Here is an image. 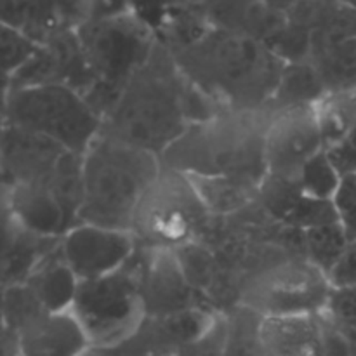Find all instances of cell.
I'll return each mask as SVG.
<instances>
[{
  "mask_svg": "<svg viewBox=\"0 0 356 356\" xmlns=\"http://www.w3.org/2000/svg\"><path fill=\"white\" fill-rule=\"evenodd\" d=\"M264 131V162L268 176L298 179L312 156L325 149L315 106L268 111Z\"/></svg>",
  "mask_w": 356,
  "mask_h": 356,
  "instance_id": "11",
  "label": "cell"
},
{
  "mask_svg": "<svg viewBox=\"0 0 356 356\" xmlns=\"http://www.w3.org/2000/svg\"><path fill=\"white\" fill-rule=\"evenodd\" d=\"M211 222L193 179L162 165L136 211L132 233L139 245L179 249L204 238Z\"/></svg>",
  "mask_w": 356,
  "mask_h": 356,
  "instance_id": "8",
  "label": "cell"
},
{
  "mask_svg": "<svg viewBox=\"0 0 356 356\" xmlns=\"http://www.w3.org/2000/svg\"><path fill=\"white\" fill-rule=\"evenodd\" d=\"M2 124L37 132L79 155L103 131V118L86 96L58 83L3 89Z\"/></svg>",
  "mask_w": 356,
  "mask_h": 356,
  "instance_id": "6",
  "label": "cell"
},
{
  "mask_svg": "<svg viewBox=\"0 0 356 356\" xmlns=\"http://www.w3.org/2000/svg\"><path fill=\"white\" fill-rule=\"evenodd\" d=\"M351 87H355V89H356V80H355V83H353V86H351Z\"/></svg>",
  "mask_w": 356,
  "mask_h": 356,
  "instance_id": "42",
  "label": "cell"
},
{
  "mask_svg": "<svg viewBox=\"0 0 356 356\" xmlns=\"http://www.w3.org/2000/svg\"><path fill=\"white\" fill-rule=\"evenodd\" d=\"M221 110L181 73L172 52L159 40L104 117L101 134L160 156L193 122Z\"/></svg>",
  "mask_w": 356,
  "mask_h": 356,
  "instance_id": "1",
  "label": "cell"
},
{
  "mask_svg": "<svg viewBox=\"0 0 356 356\" xmlns=\"http://www.w3.org/2000/svg\"><path fill=\"white\" fill-rule=\"evenodd\" d=\"M343 176L330 160L327 149H322L305 163L298 176V184L306 197L332 200Z\"/></svg>",
  "mask_w": 356,
  "mask_h": 356,
  "instance_id": "28",
  "label": "cell"
},
{
  "mask_svg": "<svg viewBox=\"0 0 356 356\" xmlns=\"http://www.w3.org/2000/svg\"><path fill=\"white\" fill-rule=\"evenodd\" d=\"M348 243L350 238L339 222H329L302 232V250L306 261L325 275L330 273L334 264L343 256Z\"/></svg>",
  "mask_w": 356,
  "mask_h": 356,
  "instance_id": "27",
  "label": "cell"
},
{
  "mask_svg": "<svg viewBox=\"0 0 356 356\" xmlns=\"http://www.w3.org/2000/svg\"><path fill=\"white\" fill-rule=\"evenodd\" d=\"M263 320L264 316L240 302L225 309V356H263Z\"/></svg>",
  "mask_w": 356,
  "mask_h": 356,
  "instance_id": "26",
  "label": "cell"
},
{
  "mask_svg": "<svg viewBox=\"0 0 356 356\" xmlns=\"http://www.w3.org/2000/svg\"><path fill=\"white\" fill-rule=\"evenodd\" d=\"M264 2H266L271 9L277 10V13L287 16V13L296 6V2H298V0H264Z\"/></svg>",
  "mask_w": 356,
  "mask_h": 356,
  "instance_id": "37",
  "label": "cell"
},
{
  "mask_svg": "<svg viewBox=\"0 0 356 356\" xmlns=\"http://www.w3.org/2000/svg\"><path fill=\"white\" fill-rule=\"evenodd\" d=\"M94 87L86 99L104 120L122 90L159 44L155 28L136 13L87 19L76 26Z\"/></svg>",
  "mask_w": 356,
  "mask_h": 356,
  "instance_id": "5",
  "label": "cell"
},
{
  "mask_svg": "<svg viewBox=\"0 0 356 356\" xmlns=\"http://www.w3.org/2000/svg\"><path fill=\"white\" fill-rule=\"evenodd\" d=\"M42 44L26 35L24 31L2 24L0 30V49H2L3 80L16 75L31 58L38 52Z\"/></svg>",
  "mask_w": 356,
  "mask_h": 356,
  "instance_id": "29",
  "label": "cell"
},
{
  "mask_svg": "<svg viewBox=\"0 0 356 356\" xmlns=\"http://www.w3.org/2000/svg\"><path fill=\"white\" fill-rule=\"evenodd\" d=\"M330 287H356V240L348 243L330 273L327 275Z\"/></svg>",
  "mask_w": 356,
  "mask_h": 356,
  "instance_id": "35",
  "label": "cell"
},
{
  "mask_svg": "<svg viewBox=\"0 0 356 356\" xmlns=\"http://www.w3.org/2000/svg\"><path fill=\"white\" fill-rule=\"evenodd\" d=\"M327 92L329 86L312 61L285 63L266 110L282 111L291 108L315 106Z\"/></svg>",
  "mask_w": 356,
  "mask_h": 356,
  "instance_id": "23",
  "label": "cell"
},
{
  "mask_svg": "<svg viewBox=\"0 0 356 356\" xmlns=\"http://www.w3.org/2000/svg\"><path fill=\"white\" fill-rule=\"evenodd\" d=\"M2 24L30 35L44 44L59 28L72 26L65 21L54 0H0Z\"/></svg>",
  "mask_w": 356,
  "mask_h": 356,
  "instance_id": "24",
  "label": "cell"
},
{
  "mask_svg": "<svg viewBox=\"0 0 356 356\" xmlns=\"http://www.w3.org/2000/svg\"><path fill=\"white\" fill-rule=\"evenodd\" d=\"M38 305L47 313L72 312L80 280L66 264L61 249L45 257L24 282Z\"/></svg>",
  "mask_w": 356,
  "mask_h": 356,
  "instance_id": "21",
  "label": "cell"
},
{
  "mask_svg": "<svg viewBox=\"0 0 356 356\" xmlns=\"http://www.w3.org/2000/svg\"><path fill=\"white\" fill-rule=\"evenodd\" d=\"M318 325L322 356H351L350 337L346 330L330 322L322 313H318Z\"/></svg>",
  "mask_w": 356,
  "mask_h": 356,
  "instance_id": "32",
  "label": "cell"
},
{
  "mask_svg": "<svg viewBox=\"0 0 356 356\" xmlns=\"http://www.w3.org/2000/svg\"><path fill=\"white\" fill-rule=\"evenodd\" d=\"M219 315L212 308H195L167 316H146L122 343L99 351L103 356H176L207 334Z\"/></svg>",
  "mask_w": 356,
  "mask_h": 356,
  "instance_id": "13",
  "label": "cell"
},
{
  "mask_svg": "<svg viewBox=\"0 0 356 356\" xmlns=\"http://www.w3.org/2000/svg\"><path fill=\"white\" fill-rule=\"evenodd\" d=\"M329 292L325 273L302 256L275 247L243 277L238 302L264 318L318 315Z\"/></svg>",
  "mask_w": 356,
  "mask_h": 356,
  "instance_id": "7",
  "label": "cell"
},
{
  "mask_svg": "<svg viewBox=\"0 0 356 356\" xmlns=\"http://www.w3.org/2000/svg\"><path fill=\"white\" fill-rule=\"evenodd\" d=\"M83 356H103V355H101V351H99V350H94V348H92V350L87 351V353L83 355Z\"/></svg>",
  "mask_w": 356,
  "mask_h": 356,
  "instance_id": "40",
  "label": "cell"
},
{
  "mask_svg": "<svg viewBox=\"0 0 356 356\" xmlns=\"http://www.w3.org/2000/svg\"><path fill=\"white\" fill-rule=\"evenodd\" d=\"M323 316L350 332L356 329V287H330L327 296L325 306L322 312Z\"/></svg>",
  "mask_w": 356,
  "mask_h": 356,
  "instance_id": "30",
  "label": "cell"
},
{
  "mask_svg": "<svg viewBox=\"0 0 356 356\" xmlns=\"http://www.w3.org/2000/svg\"><path fill=\"white\" fill-rule=\"evenodd\" d=\"M66 264L80 282L122 270L138 249L134 233L106 226L76 222L59 243Z\"/></svg>",
  "mask_w": 356,
  "mask_h": 356,
  "instance_id": "12",
  "label": "cell"
},
{
  "mask_svg": "<svg viewBox=\"0 0 356 356\" xmlns=\"http://www.w3.org/2000/svg\"><path fill=\"white\" fill-rule=\"evenodd\" d=\"M261 346L263 356H322L318 315L264 318Z\"/></svg>",
  "mask_w": 356,
  "mask_h": 356,
  "instance_id": "20",
  "label": "cell"
},
{
  "mask_svg": "<svg viewBox=\"0 0 356 356\" xmlns=\"http://www.w3.org/2000/svg\"><path fill=\"white\" fill-rule=\"evenodd\" d=\"M268 110H221L193 122L165 152L162 165L191 177L249 176L264 181Z\"/></svg>",
  "mask_w": 356,
  "mask_h": 356,
  "instance_id": "3",
  "label": "cell"
},
{
  "mask_svg": "<svg viewBox=\"0 0 356 356\" xmlns=\"http://www.w3.org/2000/svg\"><path fill=\"white\" fill-rule=\"evenodd\" d=\"M170 52L181 73L222 110H264L285 65L264 42L216 28Z\"/></svg>",
  "mask_w": 356,
  "mask_h": 356,
  "instance_id": "2",
  "label": "cell"
},
{
  "mask_svg": "<svg viewBox=\"0 0 356 356\" xmlns=\"http://www.w3.org/2000/svg\"><path fill=\"white\" fill-rule=\"evenodd\" d=\"M14 334L19 341L21 356H83L92 350L72 312H44Z\"/></svg>",
  "mask_w": 356,
  "mask_h": 356,
  "instance_id": "17",
  "label": "cell"
},
{
  "mask_svg": "<svg viewBox=\"0 0 356 356\" xmlns=\"http://www.w3.org/2000/svg\"><path fill=\"white\" fill-rule=\"evenodd\" d=\"M191 177V176H190ZM212 218H229L259 200L263 181L249 176L191 177Z\"/></svg>",
  "mask_w": 356,
  "mask_h": 356,
  "instance_id": "22",
  "label": "cell"
},
{
  "mask_svg": "<svg viewBox=\"0 0 356 356\" xmlns=\"http://www.w3.org/2000/svg\"><path fill=\"white\" fill-rule=\"evenodd\" d=\"M176 356H225V322L222 313L207 334L188 344Z\"/></svg>",
  "mask_w": 356,
  "mask_h": 356,
  "instance_id": "33",
  "label": "cell"
},
{
  "mask_svg": "<svg viewBox=\"0 0 356 356\" xmlns=\"http://www.w3.org/2000/svg\"><path fill=\"white\" fill-rule=\"evenodd\" d=\"M83 21L131 13V0H82Z\"/></svg>",
  "mask_w": 356,
  "mask_h": 356,
  "instance_id": "36",
  "label": "cell"
},
{
  "mask_svg": "<svg viewBox=\"0 0 356 356\" xmlns=\"http://www.w3.org/2000/svg\"><path fill=\"white\" fill-rule=\"evenodd\" d=\"M176 3H184V2H190V0H174Z\"/></svg>",
  "mask_w": 356,
  "mask_h": 356,
  "instance_id": "41",
  "label": "cell"
},
{
  "mask_svg": "<svg viewBox=\"0 0 356 356\" xmlns=\"http://www.w3.org/2000/svg\"><path fill=\"white\" fill-rule=\"evenodd\" d=\"M325 149L336 146L356 124V89H332L315 104Z\"/></svg>",
  "mask_w": 356,
  "mask_h": 356,
  "instance_id": "25",
  "label": "cell"
},
{
  "mask_svg": "<svg viewBox=\"0 0 356 356\" xmlns=\"http://www.w3.org/2000/svg\"><path fill=\"white\" fill-rule=\"evenodd\" d=\"M337 2L343 3V6L353 7V9H356V0H337Z\"/></svg>",
  "mask_w": 356,
  "mask_h": 356,
  "instance_id": "39",
  "label": "cell"
},
{
  "mask_svg": "<svg viewBox=\"0 0 356 356\" xmlns=\"http://www.w3.org/2000/svg\"><path fill=\"white\" fill-rule=\"evenodd\" d=\"M72 313L94 350L111 348L131 336L146 318L131 264L106 277L80 282Z\"/></svg>",
  "mask_w": 356,
  "mask_h": 356,
  "instance_id": "9",
  "label": "cell"
},
{
  "mask_svg": "<svg viewBox=\"0 0 356 356\" xmlns=\"http://www.w3.org/2000/svg\"><path fill=\"white\" fill-rule=\"evenodd\" d=\"M3 219L2 243V289L19 285L33 273L35 268L51 256L61 243V238L44 236L28 232L7 214Z\"/></svg>",
  "mask_w": 356,
  "mask_h": 356,
  "instance_id": "19",
  "label": "cell"
},
{
  "mask_svg": "<svg viewBox=\"0 0 356 356\" xmlns=\"http://www.w3.org/2000/svg\"><path fill=\"white\" fill-rule=\"evenodd\" d=\"M327 153L341 172V176L344 177L356 174V124L336 146L327 149Z\"/></svg>",
  "mask_w": 356,
  "mask_h": 356,
  "instance_id": "34",
  "label": "cell"
},
{
  "mask_svg": "<svg viewBox=\"0 0 356 356\" xmlns=\"http://www.w3.org/2000/svg\"><path fill=\"white\" fill-rule=\"evenodd\" d=\"M332 205L350 242L356 240V174L343 177L332 198Z\"/></svg>",
  "mask_w": 356,
  "mask_h": 356,
  "instance_id": "31",
  "label": "cell"
},
{
  "mask_svg": "<svg viewBox=\"0 0 356 356\" xmlns=\"http://www.w3.org/2000/svg\"><path fill=\"white\" fill-rule=\"evenodd\" d=\"M68 153L58 143L28 129L2 124L0 167L2 186L49 179Z\"/></svg>",
  "mask_w": 356,
  "mask_h": 356,
  "instance_id": "15",
  "label": "cell"
},
{
  "mask_svg": "<svg viewBox=\"0 0 356 356\" xmlns=\"http://www.w3.org/2000/svg\"><path fill=\"white\" fill-rule=\"evenodd\" d=\"M348 337H350L351 356H356V329L355 330H350V332H348Z\"/></svg>",
  "mask_w": 356,
  "mask_h": 356,
  "instance_id": "38",
  "label": "cell"
},
{
  "mask_svg": "<svg viewBox=\"0 0 356 356\" xmlns=\"http://www.w3.org/2000/svg\"><path fill=\"white\" fill-rule=\"evenodd\" d=\"M129 264L138 275L146 316H167L195 308H212L188 280L174 249H155L138 243Z\"/></svg>",
  "mask_w": 356,
  "mask_h": 356,
  "instance_id": "10",
  "label": "cell"
},
{
  "mask_svg": "<svg viewBox=\"0 0 356 356\" xmlns=\"http://www.w3.org/2000/svg\"><path fill=\"white\" fill-rule=\"evenodd\" d=\"M160 170L155 153L99 134L82 155L79 222L132 232L136 211Z\"/></svg>",
  "mask_w": 356,
  "mask_h": 356,
  "instance_id": "4",
  "label": "cell"
},
{
  "mask_svg": "<svg viewBox=\"0 0 356 356\" xmlns=\"http://www.w3.org/2000/svg\"><path fill=\"white\" fill-rule=\"evenodd\" d=\"M52 176L44 181L2 186V214L28 232L61 238L73 225L56 195Z\"/></svg>",
  "mask_w": 356,
  "mask_h": 356,
  "instance_id": "16",
  "label": "cell"
},
{
  "mask_svg": "<svg viewBox=\"0 0 356 356\" xmlns=\"http://www.w3.org/2000/svg\"><path fill=\"white\" fill-rule=\"evenodd\" d=\"M309 61L322 73L329 90L351 87L356 80V9L337 2L312 33Z\"/></svg>",
  "mask_w": 356,
  "mask_h": 356,
  "instance_id": "14",
  "label": "cell"
},
{
  "mask_svg": "<svg viewBox=\"0 0 356 356\" xmlns=\"http://www.w3.org/2000/svg\"><path fill=\"white\" fill-rule=\"evenodd\" d=\"M209 26L266 44L285 23L264 0H195Z\"/></svg>",
  "mask_w": 356,
  "mask_h": 356,
  "instance_id": "18",
  "label": "cell"
}]
</instances>
